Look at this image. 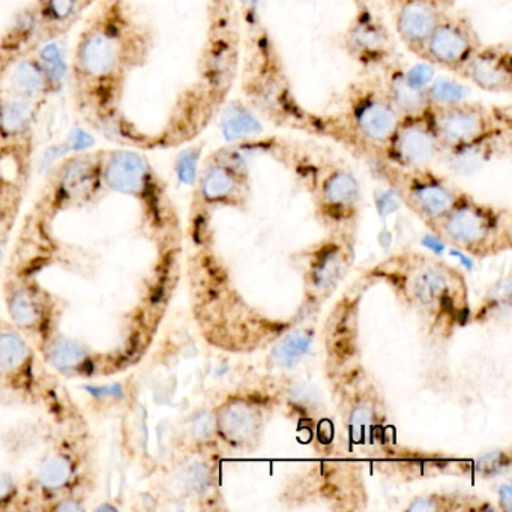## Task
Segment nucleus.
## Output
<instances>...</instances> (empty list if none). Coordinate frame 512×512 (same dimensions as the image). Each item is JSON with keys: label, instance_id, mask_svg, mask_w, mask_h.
<instances>
[{"label": "nucleus", "instance_id": "nucleus-13", "mask_svg": "<svg viewBox=\"0 0 512 512\" xmlns=\"http://www.w3.org/2000/svg\"><path fill=\"white\" fill-rule=\"evenodd\" d=\"M425 169L427 167L412 169L410 197L425 214L433 218L442 217V215L451 212V209L457 203V199L440 179L424 172Z\"/></svg>", "mask_w": 512, "mask_h": 512}, {"label": "nucleus", "instance_id": "nucleus-4", "mask_svg": "<svg viewBox=\"0 0 512 512\" xmlns=\"http://www.w3.org/2000/svg\"><path fill=\"white\" fill-rule=\"evenodd\" d=\"M482 44L473 20L455 8L431 32L418 59L461 77Z\"/></svg>", "mask_w": 512, "mask_h": 512}, {"label": "nucleus", "instance_id": "nucleus-23", "mask_svg": "<svg viewBox=\"0 0 512 512\" xmlns=\"http://www.w3.org/2000/svg\"><path fill=\"white\" fill-rule=\"evenodd\" d=\"M310 338L302 332L295 331L289 332L284 335L274 349H272V359L275 364L280 365L284 368H292L304 358L305 353L310 349Z\"/></svg>", "mask_w": 512, "mask_h": 512}, {"label": "nucleus", "instance_id": "nucleus-33", "mask_svg": "<svg viewBox=\"0 0 512 512\" xmlns=\"http://www.w3.org/2000/svg\"><path fill=\"white\" fill-rule=\"evenodd\" d=\"M16 482L13 476L0 472V503H8L16 496Z\"/></svg>", "mask_w": 512, "mask_h": 512}, {"label": "nucleus", "instance_id": "nucleus-37", "mask_svg": "<svg viewBox=\"0 0 512 512\" xmlns=\"http://www.w3.org/2000/svg\"><path fill=\"white\" fill-rule=\"evenodd\" d=\"M500 502H502L503 508L506 511H511L512 508V493L511 485L505 484L500 487L499 490Z\"/></svg>", "mask_w": 512, "mask_h": 512}, {"label": "nucleus", "instance_id": "nucleus-29", "mask_svg": "<svg viewBox=\"0 0 512 512\" xmlns=\"http://www.w3.org/2000/svg\"><path fill=\"white\" fill-rule=\"evenodd\" d=\"M76 10V0H47V14L52 19L64 22L73 16Z\"/></svg>", "mask_w": 512, "mask_h": 512}, {"label": "nucleus", "instance_id": "nucleus-40", "mask_svg": "<svg viewBox=\"0 0 512 512\" xmlns=\"http://www.w3.org/2000/svg\"><path fill=\"white\" fill-rule=\"evenodd\" d=\"M0 259H2V248H0Z\"/></svg>", "mask_w": 512, "mask_h": 512}, {"label": "nucleus", "instance_id": "nucleus-22", "mask_svg": "<svg viewBox=\"0 0 512 512\" xmlns=\"http://www.w3.org/2000/svg\"><path fill=\"white\" fill-rule=\"evenodd\" d=\"M32 110L26 98L7 101L0 107V133L5 136H20L31 124Z\"/></svg>", "mask_w": 512, "mask_h": 512}, {"label": "nucleus", "instance_id": "nucleus-21", "mask_svg": "<svg viewBox=\"0 0 512 512\" xmlns=\"http://www.w3.org/2000/svg\"><path fill=\"white\" fill-rule=\"evenodd\" d=\"M29 358V347L17 332H0V370L14 373L25 367Z\"/></svg>", "mask_w": 512, "mask_h": 512}, {"label": "nucleus", "instance_id": "nucleus-5", "mask_svg": "<svg viewBox=\"0 0 512 512\" xmlns=\"http://www.w3.org/2000/svg\"><path fill=\"white\" fill-rule=\"evenodd\" d=\"M355 5V16L344 35V47L365 70L380 73L395 62L391 32L374 0H355Z\"/></svg>", "mask_w": 512, "mask_h": 512}, {"label": "nucleus", "instance_id": "nucleus-28", "mask_svg": "<svg viewBox=\"0 0 512 512\" xmlns=\"http://www.w3.org/2000/svg\"><path fill=\"white\" fill-rule=\"evenodd\" d=\"M182 484L187 490L200 491L209 481V470L205 464L194 463L182 472Z\"/></svg>", "mask_w": 512, "mask_h": 512}, {"label": "nucleus", "instance_id": "nucleus-17", "mask_svg": "<svg viewBox=\"0 0 512 512\" xmlns=\"http://www.w3.org/2000/svg\"><path fill=\"white\" fill-rule=\"evenodd\" d=\"M74 476V463L67 454L49 455L38 469V484L47 491H58L70 484Z\"/></svg>", "mask_w": 512, "mask_h": 512}, {"label": "nucleus", "instance_id": "nucleus-32", "mask_svg": "<svg viewBox=\"0 0 512 512\" xmlns=\"http://www.w3.org/2000/svg\"><path fill=\"white\" fill-rule=\"evenodd\" d=\"M178 172L182 182L193 184L194 179H196V157H191L190 154L181 157Z\"/></svg>", "mask_w": 512, "mask_h": 512}, {"label": "nucleus", "instance_id": "nucleus-16", "mask_svg": "<svg viewBox=\"0 0 512 512\" xmlns=\"http://www.w3.org/2000/svg\"><path fill=\"white\" fill-rule=\"evenodd\" d=\"M101 164L92 163L89 158H77L70 161L62 172V188L71 197L86 196L94 190L95 182L100 179Z\"/></svg>", "mask_w": 512, "mask_h": 512}, {"label": "nucleus", "instance_id": "nucleus-31", "mask_svg": "<svg viewBox=\"0 0 512 512\" xmlns=\"http://www.w3.org/2000/svg\"><path fill=\"white\" fill-rule=\"evenodd\" d=\"M508 458H503L500 452H491V454L485 455L479 461V470L484 475H494V473L502 472L503 467L508 466Z\"/></svg>", "mask_w": 512, "mask_h": 512}, {"label": "nucleus", "instance_id": "nucleus-3", "mask_svg": "<svg viewBox=\"0 0 512 512\" xmlns=\"http://www.w3.org/2000/svg\"><path fill=\"white\" fill-rule=\"evenodd\" d=\"M430 116L443 151L511 130L508 110L505 112L473 101L431 104Z\"/></svg>", "mask_w": 512, "mask_h": 512}, {"label": "nucleus", "instance_id": "nucleus-9", "mask_svg": "<svg viewBox=\"0 0 512 512\" xmlns=\"http://www.w3.org/2000/svg\"><path fill=\"white\" fill-rule=\"evenodd\" d=\"M463 79L488 94H511L512 47L509 43L482 44L464 68Z\"/></svg>", "mask_w": 512, "mask_h": 512}, {"label": "nucleus", "instance_id": "nucleus-20", "mask_svg": "<svg viewBox=\"0 0 512 512\" xmlns=\"http://www.w3.org/2000/svg\"><path fill=\"white\" fill-rule=\"evenodd\" d=\"M49 361L59 370H77L88 361V352L82 344L70 338H58L49 346Z\"/></svg>", "mask_w": 512, "mask_h": 512}, {"label": "nucleus", "instance_id": "nucleus-10", "mask_svg": "<svg viewBox=\"0 0 512 512\" xmlns=\"http://www.w3.org/2000/svg\"><path fill=\"white\" fill-rule=\"evenodd\" d=\"M101 179L112 191L130 196L145 194L151 184V169L143 155L115 151L101 164Z\"/></svg>", "mask_w": 512, "mask_h": 512}, {"label": "nucleus", "instance_id": "nucleus-24", "mask_svg": "<svg viewBox=\"0 0 512 512\" xmlns=\"http://www.w3.org/2000/svg\"><path fill=\"white\" fill-rule=\"evenodd\" d=\"M8 310L20 328H37L43 320V311L34 296L28 292H16L8 299Z\"/></svg>", "mask_w": 512, "mask_h": 512}, {"label": "nucleus", "instance_id": "nucleus-26", "mask_svg": "<svg viewBox=\"0 0 512 512\" xmlns=\"http://www.w3.org/2000/svg\"><path fill=\"white\" fill-rule=\"evenodd\" d=\"M41 67L46 74L49 86L56 85L64 79V58H62V50L58 44H49L41 50Z\"/></svg>", "mask_w": 512, "mask_h": 512}, {"label": "nucleus", "instance_id": "nucleus-35", "mask_svg": "<svg viewBox=\"0 0 512 512\" xmlns=\"http://www.w3.org/2000/svg\"><path fill=\"white\" fill-rule=\"evenodd\" d=\"M68 143H70L74 151H82V149L91 148V146L94 145V139L79 128V130H74L73 133L70 134Z\"/></svg>", "mask_w": 512, "mask_h": 512}, {"label": "nucleus", "instance_id": "nucleus-34", "mask_svg": "<svg viewBox=\"0 0 512 512\" xmlns=\"http://www.w3.org/2000/svg\"><path fill=\"white\" fill-rule=\"evenodd\" d=\"M212 428H214V422H212L211 416L208 413L197 416L193 425L194 436L197 439H206L212 433Z\"/></svg>", "mask_w": 512, "mask_h": 512}, {"label": "nucleus", "instance_id": "nucleus-8", "mask_svg": "<svg viewBox=\"0 0 512 512\" xmlns=\"http://www.w3.org/2000/svg\"><path fill=\"white\" fill-rule=\"evenodd\" d=\"M122 55V38L113 29H92L77 49L76 73L88 82L109 80L121 68Z\"/></svg>", "mask_w": 512, "mask_h": 512}, {"label": "nucleus", "instance_id": "nucleus-1", "mask_svg": "<svg viewBox=\"0 0 512 512\" xmlns=\"http://www.w3.org/2000/svg\"><path fill=\"white\" fill-rule=\"evenodd\" d=\"M400 119L382 76L370 71V76L349 86L341 112L326 118L317 116L316 134L359 154L380 157Z\"/></svg>", "mask_w": 512, "mask_h": 512}, {"label": "nucleus", "instance_id": "nucleus-14", "mask_svg": "<svg viewBox=\"0 0 512 512\" xmlns=\"http://www.w3.org/2000/svg\"><path fill=\"white\" fill-rule=\"evenodd\" d=\"M218 424H220L221 433L229 442L242 445V443L251 442L257 436L260 418L253 407L238 401L223 407Z\"/></svg>", "mask_w": 512, "mask_h": 512}, {"label": "nucleus", "instance_id": "nucleus-18", "mask_svg": "<svg viewBox=\"0 0 512 512\" xmlns=\"http://www.w3.org/2000/svg\"><path fill=\"white\" fill-rule=\"evenodd\" d=\"M223 133L229 140H244V142H247V140L260 136L262 127H259L251 112L235 103L227 107L226 112H224Z\"/></svg>", "mask_w": 512, "mask_h": 512}, {"label": "nucleus", "instance_id": "nucleus-38", "mask_svg": "<svg viewBox=\"0 0 512 512\" xmlns=\"http://www.w3.org/2000/svg\"><path fill=\"white\" fill-rule=\"evenodd\" d=\"M424 244L427 245L431 250L436 251V253H440L443 251V244L439 241V239L433 238V236H427L424 239Z\"/></svg>", "mask_w": 512, "mask_h": 512}, {"label": "nucleus", "instance_id": "nucleus-7", "mask_svg": "<svg viewBox=\"0 0 512 512\" xmlns=\"http://www.w3.org/2000/svg\"><path fill=\"white\" fill-rule=\"evenodd\" d=\"M395 37L419 58L425 41L437 25L455 10L457 0H385Z\"/></svg>", "mask_w": 512, "mask_h": 512}, {"label": "nucleus", "instance_id": "nucleus-27", "mask_svg": "<svg viewBox=\"0 0 512 512\" xmlns=\"http://www.w3.org/2000/svg\"><path fill=\"white\" fill-rule=\"evenodd\" d=\"M341 274V259L337 250H328L319 257L314 278L319 286H331Z\"/></svg>", "mask_w": 512, "mask_h": 512}, {"label": "nucleus", "instance_id": "nucleus-25", "mask_svg": "<svg viewBox=\"0 0 512 512\" xmlns=\"http://www.w3.org/2000/svg\"><path fill=\"white\" fill-rule=\"evenodd\" d=\"M446 281L440 272L427 269L413 280V293L421 304L430 305L445 293Z\"/></svg>", "mask_w": 512, "mask_h": 512}, {"label": "nucleus", "instance_id": "nucleus-19", "mask_svg": "<svg viewBox=\"0 0 512 512\" xmlns=\"http://www.w3.org/2000/svg\"><path fill=\"white\" fill-rule=\"evenodd\" d=\"M13 88L22 98H34L46 91L49 82L40 62L25 61L14 70Z\"/></svg>", "mask_w": 512, "mask_h": 512}, {"label": "nucleus", "instance_id": "nucleus-2", "mask_svg": "<svg viewBox=\"0 0 512 512\" xmlns=\"http://www.w3.org/2000/svg\"><path fill=\"white\" fill-rule=\"evenodd\" d=\"M250 50L244 73L245 97L278 127L316 134L317 115L299 106L269 32L260 19L250 20Z\"/></svg>", "mask_w": 512, "mask_h": 512}, {"label": "nucleus", "instance_id": "nucleus-30", "mask_svg": "<svg viewBox=\"0 0 512 512\" xmlns=\"http://www.w3.org/2000/svg\"><path fill=\"white\" fill-rule=\"evenodd\" d=\"M371 424H373V410L370 407L359 406L353 410L352 416H350V428L353 433H364L367 428L371 427Z\"/></svg>", "mask_w": 512, "mask_h": 512}, {"label": "nucleus", "instance_id": "nucleus-6", "mask_svg": "<svg viewBox=\"0 0 512 512\" xmlns=\"http://www.w3.org/2000/svg\"><path fill=\"white\" fill-rule=\"evenodd\" d=\"M430 109L421 115L403 116L400 119L380 154L383 161L404 169H422L442 155L443 149L431 121Z\"/></svg>", "mask_w": 512, "mask_h": 512}, {"label": "nucleus", "instance_id": "nucleus-39", "mask_svg": "<svg viewBox=\"0 0 512 512\" xmlns=\"http://www.w3.org/2000/svg\"><path fill=\"white\" fill-rule=\"evenodd\" d=\"M451 256L460 257L461 263H463V265H466L469 269L472 268V262H470L466 256H463V254L457 253V251H451Z\"/></svg>", "mask_w": 512, "mask_h": 512}, {"label": "nucleus", "instance_id": "nucleus-11", "mask_svg": "<svg viewBox=\"0 0 512 512\" xmlns=\"http://www.w3.org/2000/svg\"><path fill=\"white\" fill-rule=\"evenodd\" d=\"M383 83L395 109L403 116L421 115L431 107L428 86L422 85L403 67L392 62L380 71Z\"/></svg>", "mask_w": 512, "mask_h": 512}, {"label": "nucleus", "instance_id": "nucleus-15", "mask_svg": "<svg viewBox=\"0 0 512 512\" xmlns=\"http://www.w3.org/2000/svg\"><path fill=\"white\" fill-rule=\"evenodd\" d=\"M487 230V221L485 215L478 208L472 205L458 206L451 209V217L446 223V232L454 241L475 242L484 236Z\"/></svg>", "mask_w": 512, "mask_h": 512}, {"label": "nucleus", "instance_id": "nucleus-12", "mask_svg": "<svg viewBox=\"0 0 512 512\" xmlns=\"http://www.w3.org/2000/svg\"><path fill=\"white\" fill-rule=\"evenodd\" d=\"M512 130L500 131L493 136L485 137L469 145L446 149L442 152L446 164L458 175H470L481 169L494 155L502 154L511 146Z\"/></svg>", "mask_w": 512, "mask_h": 512}, {"label": "nucleus", "instance_id": "nucleus-36", "mask_svg": "<svg viewBox=\"0 0 512 512\" xmlns=\"http://www.w3.org/2000/svg\"><path fill=\"white\" fill-rule=\"evenodd\" d=\"M437 505L431 499H418L409 506V511L431 512L436 511Z\"/></svg>", "mask_w": 512, "mask_h": 512}]
</instances>
